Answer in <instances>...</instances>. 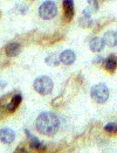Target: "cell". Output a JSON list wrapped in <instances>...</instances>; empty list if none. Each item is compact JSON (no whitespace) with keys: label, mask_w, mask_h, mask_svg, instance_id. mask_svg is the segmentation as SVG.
I'll list each match as a JSON object with an SVG mask.
<instances>
[{"label":"cell","mask_w":117,"mask_h":153,"mask_svg":"<svg viewBox=\"0 0 117 153\" xmlns=\"http://www.w3.org/2000/svg\"><path fill=\"white\" fill-rule=\"evenodd\" d=\"M59 126L60 119L53 112H43L37 118V128L41 134L53 136L57 132Z\"/></svg>","instance_id":"1"},{"label":"cell","mask_w":117,"mask_h":153,"mask_svg":"<svg viewBox=\"0 0 117 153\" xmlns=\"http://www.w3.org/2000/svg\"><path fill=\"white\" fill-rule=\"evenodd\" d=\"M34 89L41 95H48L53 90V81L48 76H40L34 81Z\"/></svg>","instance_id":"2"},{"label":"cell","mask_w":117,"mask_h":153,"mask_svg":"<svg viewBox=\"0 0 117 153\" xmlns=\"http://www.w3.org/2000/svg\"><path fill=\"white\" fill-rule=\"evenodd\" d=\"M91 97L96 103H104L109 97V90L105 84H96L91 89Z\"/></svg>","instance_id":"3"},{"label":"cell","mask_w":117,"mask_h":153,"mask_svg":"<svg viewBox=\"0 0 117 153\" xmlns=\"http://www.w3.org/2000/svg\"><path fill=\"white\" fill-rule=\"evenodd\" d=\"M57 13V7L53 1H45L39 8V14L42 19H52Z\"/></svg>","instance_id":"4"},{"label":"cell","mask_w":117,"mask_h":153,"mask_svg":"<svg viewBox=\"0 0 117 153\" xmlns=\"http://www.w3.org/2000/svg\"><path fill=\"white\" fill-rule=\"evenodd\" d=\"M15 134L14 131L11 128H2L0 130V140L2 141L4 144H11L13 143Z\"/></svg>","instance_id":"5"},{"label":"cell","mask_w":117,"mask_h":153,"mask_svg":"<svg viewBox=\"0 0 117 153\" xmlns=\"http://www.w3.org/2000/svg\"><path fill=\"white\" fill-rule=\"evenodd\" d=\"M75 59L76 56L73 51H65L60 55V62H62L63 64H72L75 61Z\"/></svg>","instance_id":"6"},{"label":"cell","mask_w":117,"mask_h":153,"mask_svg":"<svg viewBox=\"0 0 117 153\" xmlns=\"http://www.w3.org/2000/svg\"><path fill=\"white\" fill-rule=\"evenodd\" d=\"M104 45H108L110 47H114L117 45V34L115 32H107L103 36Z\"/></svg>","instance_id":"7"},{"label":"cell","mask_w":117,"mask_h":153,"mask_svg":"<svg viewBox=\"0 0 117 153\" xmlns=\"http://www.w3.org/2000/svg\"><path fill=\"white\" fill-rule=\"evenodd\" d=\"M21 51V46L19 43H10L7 47H6V54L11 57L16 56Z\"/></svg>","instance_id":"8"},{"label":"cell","mask_w":117,"mask_h":153,"mask_svg":"<svg viewBox=\"0 0 117 153\" xmlns=\"http://www.w3.org/2000/svg\"><path fill=\"white\" fill-rule=\"evenodd\" d=\"M104 47V42L102 39L95 38L90 41V49L92 51H101Z\"/></svg>","instance_id":"9"},{"label":"cell","mask_w":117,"mask_h":153,"mask_svg":"<svg viewBox=\"0 0 117 153\" xmlns=\"http://www.w3.org/2000/svg\"><path fill=\"white\" fill-rule=\"evenodd\" d=\"M26 133H27V136H28V138L31 139V146H32L33 149H37V150H39V151H43V150L46 149V146H45L42 143H40V141L38 140V138L32 137V134H31L27 130H26Z\"/></svg>","instance_id":"10"},{"label":"cell","mask_w":117,"mask_h":153,"mask_svg":"<svg viewBox=\"0 0 117 153\" xmlns=\"http://www.w3.org/2000/svg\"><path fill=\"white\" fill-rule=\"evenodd\" d=\"M105 69L110 70V71H114L117 67V57L116 56H109L107 60H105Z\"/></svg>","instance_id":"11"},{"label":"cell","mask_w":117,"mask_h":153,"mask_svg":"<svg viewBox=\"0 0 117 153\" xmlns=\"http://www.w3.org/2000/svg\"><path fill=\"white\" fill-rule=\"evenodd\" d=\"M63 6L66 10V15L68 19H72L73 13H74V7H73V1L72 0H66L63 1Z\"/></svg>","instance_id":"12"},{"label":"cell","mask_w":117,"mask_h":153,"mask_svg":"<svg viewBox=\"0 0 117 153\" xmlns=\"http://www.w3.org/2000/svg\"><path fill=\"white\" fill-rule=\"evenodd\" d=\"M60 62V59L57 57L56 54H51L49 56H47L46 59V63L49 64V65H57Z\"/></svg>","instance_id":"13"},{"label":"cell","mask_w":117,"mask_h":153,"mask_svg":"<svg viewBox=\"0 0 117 153\" xmlns=\"http://www.w3.org/2000/svg\"><path fill=\"white\" fill-rule=\"evenodd\" d=\"M104 130H105L107 132H110V133H116L117 132V125L115 124V123H109V124H107V125H105Z\"/></svg>","instance_id":"14"},{"label":"cell","mask_w":117,"mask_h":153,"mask_svg":"<svg viewBox=\"0 0 117 153\" xmlns=\"http://www.w3.org/2000/svg\"><path fill=\"white\" fill-rule=\"evenodd\" d=\"M21 100H22L21 95H14L13 98H12V103H13L15 106H18V105L21 103Z\"/></svg>","instance_id":"15"},{"label":"cell","mask_w":117,"mask_h":153,"mask_svg":"<svg viewBox=\"0 0 117 153\" xmlns=\"http://www.w3.org/2000/svg\"><path fill=\"white\" fill-rule=\"evenodd\" d=\"M16 7H18V10H19V11H20L21 13H22V14H25V13H26V11L28 10V6H27L26 4H24V2L19 4Z\"/></svg>","instance_id":"16"},{"label":"cell","mask_w":117,"mask_h":153,"mask_svg":"<svg viewBox=\"0 0 117 153\" xmlns=\"http://www.w3.org/2000/svg\"><path fill=\"white\" fill-rule=\"evenodd\" d=\"M15 108H16V106H15V105H14L12 102L7 104V109H8V111H11V112H13L14 110H15Z\"/></svg>","instance_id":"17"},{"label":"cell","mask_w":117,"mask_h":153,"mask_svg":"<svg viewBox=\"0 0 117 153\" xmlns=\"http://www.w3.org/2000/svg\"><path fill=\"white\" fill-rule=\"evenodd\" d=\"M14 153H29V152H28L27 150H25L24 147H19V149H16V150H15V152Z\"/></svg>","instance_id":"18"}]
</instances>
